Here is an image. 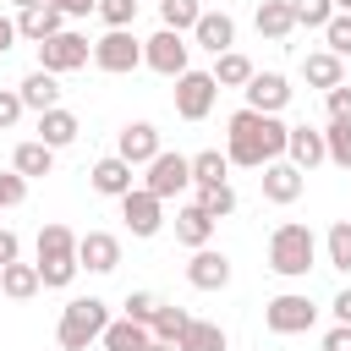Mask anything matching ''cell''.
Wrapping results in <instances>:
<instances>
[{
	"label": "cell",
	"instance_id": "6da1fadb",
	"mask_svg": "<svg viewBox=\"0 0 351 351\" xmlns=\"http://www.w3.org/2000/svg\"><path fill=\"white\" fill-rule=\"evenodd\" d=\"M285 137H291V126L280 115H263V110H247V104L225 121V154H230V165H247V170L285 159Z\"/></svg>",
	"mask_w": 351,
	"mask_h": 351
},
{
	"label": "cell",
	"instance_id": "7a4b0ae2",
	"mask_svg": "<svg viewBox=\"0 0 351 351\" xmlns=\"http://www.w3.org/2000/svg\"><path fill=\"white\" fill-rule=\"evenodd\" d=\"M313 263H318V236L307 225H296V219L274 225V236H269V269L280 280H307Z\"/></svg>",
	"mask_w": 351,
	"mask_h": 351
},
{
	"label": "cell",
	"instance_id": "3957f363",
	"mask_svg": "<svg viewBox=\"0 0 351 351\" xmlns=\"http://www.w3.org/2000/svg\"><path fill=\"white\" fill-rule=\"evenodd\" d=\"M104 329H110V307H104L99 296H71V302L60 307L55 340H60V351H88Z\"/></svg>",
	"mask_w": 351,
	"mask_h": 351
},
{
	"label": "cell",
	"instance_id": "277c9868",
	"mask_svg": "<svg viewBox=\"0 0 351 351\" xmlns=\"http://www.w3.org/2000/svg\"><path fill=\"white\" fill-rule=\"evenodd\" d=\"M77 236L66 230V225H44L38 230V280H44V291H66L71 280H77Z\"/></svg>",
	"mask_w": 351,
	"mask_h": 351
},
{
	"label": "cell",
	"instance_id": "5b68a950",
	"mask_svg": "<svg viewBox=\"0 0 351 351\" xmlns=\"http://www.w3.org/2000/svg\"><path fill=\"white\" fill-rule=\"evenodd\" d=\"M93 66L110 77H126L143 66V38L132 27H104V38H93Z\"/></svg>",
	"mask_w": 351,
	"mask_h": 351
},
{
	"label": "cell",
	"instance_id": "8992f818",
	"mask_svg": "<svg viewBox=\"0 0 351 351\" xmlns=\"http://www.w3.org/2000/svg\"><path fill=\"white\" fill-rule=\"evenodd\" d=\"M263 324H269V335H307V329L318 324V307H313L307 291H280V296L263 307Z\"/></svg>",
	"mask_w": 351,
	"mask_h": 351
},
{
	"label": "cell",
	"instance_id": "52a82bcc",
	"mask_svg": "<svg viewBox=\"0 0 351 351\" xmlns=\"http://www.w3.org/2000/svg\"><path fill=\"white\" fill-rule=\"evenodd\" d=\"M93 60V44H88V33H71V27H60L55 38H44L38 44V66L44 71H55V77H66V71H82Z\"/></svg>",
	"mask_w": 351,
	"mask_h": 351
},
{
	"label": "cell",
	"instance_id": "ba28073f",
	"mask_svg": "<svg viewBox=\"0 0 351 351\" xmlns=\"http://www.w3.org/2000/svg\"><path fill=\"white\" fill-rule=\"evenodd\" d=\"M143 170H148V176H143V186H148L154 197H165V203H170V197H181V192L192 186V159H186V154L159 148V154H154Z\"/></svg>",
	"mask_w": 351,
	"mask_h": 351
},
{
	"label": "cell",
	"instance_id": "9c48e42d",
	"mask_svg": "<svg viewBox=\"0 0 351 351\" xmlns=\"http://www.w3.org/2000/svg\"><path fill=\"white\" fill-rule=\"evenodd\" d=\"M143 66L159 71V77H181L192 66V44L176 33V27H159L154 38H143Z\"/></svg>",
	"mask_w": 351,
	"mask_h": 351
},
{
	"label": "cell",
	"instance_id": "30bf717a",
	"mask_svg": "<svg viewBox=\"0 0 351 351\" xmlns=\"http://www.w3.org/2000/svg\"><path fill=\"white\" fill-rule=\"evenodd\" d=\"M214 93H219V82H214V71H181L176 77V115L181 121H203L208 110H214Z\"/></svg>",
	"mask_w": 351,
	"mask_h": 351
},
{
	"label": "cell",
	"instance_id": "8fae6325",
	"mask_svg": "<svg viewBox=\"0 0 351 351\" xmlns=\"http://www.w3.org/2000/svg\"><path fill=\"white\" fill-rule=\"evenodd\" d=\"M121 219H126L132 236H159V225H165V197H154L148 186H132V192L121 197Z\"/></svg>",
	"mask_w": 351,
	"mask_h": 351
},
{
	"label": "cell",
	"instance_id": "7c38bea8",
	"mask_svg": "<svg viewBox=\"0 0 351 351\" xmlns=\"http://www.w3.org/2000/svg\"><path fill=\"white\" fill-rule=\"evenodd\" d=\"M77 263H82L88 274H115V269H121V236H110V230L77 236Z\"/></svg>",
	"mask_w": 351,
	"mask_h": 351
},
{
	"label": "cell",
	"instance_id": "4fadbf2b",
	"mask_svg": "<svg viewBox=\"0 0 351 351\" xmlns=\"http://www.w3.org/2000/svg\"><path fill=\"white\" fill-rule=\"evenodd\" d=\"M302 186H307V170H302V165H291V159H269V165H263V197H269V203L285 208V203L302 197Z\"/></svg>",
	"mask_w": 351,
	"mask_h": 351
},
{
	"label": "cell",
	"instance_id": "5bb4252c",
	"mask_svg": "<svg viewBox=\"0 0 351 351\" xmlns=\"http://www.w3.org/2000/svg\"><path fill=\"white\" fill-rule=\"evenodd\" d=\"M241 93H247V110H263V115H280L291 104V82L280 71H252V82Z\"/></svg>",
	"mask_w": 351,
	"mask_h": 351
},
{
	"label": "cell",
	"instance_id": "9a60e30c",
	"mask_svg": "<svg viewBox=\"0 0 351 351\" xmlns=\"http://www.w3.org/2000/svg\"><path fill=\"white\" fill-rule=\"evenodd\" d=\"M132 170H137L132 159H121V154H104V159L88 170V181H93V192H99V197H115V203H121V197L137 186V181H132Z\"/></svg>",
	"mask_w": 351,
	"mask_h": 351
},
{
	"label": "cell",
	"instance_id": "2e32d148",
	"mask_svg": "<svg viewBox=\"0 0 351 351\" xmlns=\"http://www.w3.org/2000/svg\"><path fill=\"white\" fill-rule=\"evenodd\" d=\"M186 285L192 291H225L230 285V258L214 252V247H197L192 263H186Z\"/></svg>",
	"mask_w": 351,
	"mask_h": 351
},
{
	"label": "cell",
	"instance_id": "e0dca14e",
	"mask_svg": "<svg viewBox=\"0 0 351 351\" xmlns=\"http://www.w3.org/2000/svg\"><path fill=\"white\" fill-rule=\"evenodd\" d=\"M159 148H165V143H159V126H154V121H126L121 137H115V154L132 159V165H148Z\"/></svg>",
	"mask_w": 351,
	"mask_h": 351
},
{
	"label": "cell",
	"instance_id": "ac0fdd59",
	"mask_svg": "<svg viewBox=\"0 0 351 351\" xmlns=\"http://www.w3.org/2000/svg\"><path fill=\"white\" fill-rule=\"evenodd\" d=\"M192 44H197V49H208V55L236 49V22H230V11H203V16H197V27H192Z\"/></svg>",
	"mask_w": 351,
	"mask_h": 351
},
{
	"label": "cell",
	"instance_id": "d6986e66",
	"mask_svg": "<svg viewBox=\"0 0 351 351\" xmlns=\"http://www.w3.org/2000/svg\"><path fill=\"white\" fill-rule=\"evenodd\" d=\"M60 27H66V16H60L49 0H38V5H22V11H16V33H22L27 44H44V38H55Z\"/></svg>",
	"mask_w": 351,
	"mask_h": 351
},
{
	"label": "cell",
	"instance_id": "ffe728a7",
	"mask_svg": "<svg viewBox=\"0 0 351 351\" xmlns=\"http://www.w3.org/2000/svg\"><path fill=\"white\" fill-rule=\"evenodd\" d=\"M214 225H219V219H214L203 203H186V208H176V241H181V247H192V252L214 241Z\"/></svg>",
	"mask_w": 351,
	"mask_h": 351
},
{
	"label": "cell",
	"instance_id": "44dd1931",
	"mask_svg": "<svg viewBox=\"0 0 351 351\" xmlns=\"http://www.w3.org/2000/svg\"><path fill=\"white\" fill-rule=\"evenodd\" d=\"M16 93H22V104H27L33 115H44V110H55V104H60V77L38 66V71H27V77L16 82Z\"/></svg>",
	"mask_w": 351,
	"mask_h": 351
},
{
	"label": "cell",
	"instance_id": "7402d4cb",
	"mask_svg": "<svg viewBox=\"0 0 351 351\" xmlns=\"http://www.w3.org/2000/svg\"><path fill=\"white\" fill-rule=\"evenodd\" d=\"M285 159H291V165H302V170H318V165L329 159L324 132H313V126H291V137H285Z\"/></svg>",
	"mask_w": 351,
	"mask_h": 351
},
{
	"label": "cell",
	"instance_id": "603a6c76",
	"mask_svg": "<svg viewBox=\"0 0 351 351\" xmlns=\"http://www.w3.org/2000/svg\"><path fill=\"white\" fill-rule=\"evenodd\" d=\"M99 346L104 351H148L154 346V329L137 324V318H110V329L99 335Z\"/></svg>",
	"mask_w": 351,
	"mask_h": 351
},
{
	"label": "cell",
	"instance_id": "cb8c5ba5",
	"mask_svg": "<svg viewBox=\"0 0 351 351\" xmlns=\"http://www.w3.org/2000/svg\"><path fill=\"white\" fill-rule=\"evenodd\" d=\"M302 77L313 82V88H340L346 82V60L335 55V49H313V55H302Z\"/></svg>",
	"mask_w": 351,
	"mask_h": 351
},
{
	"label": "cell",
	"instance_id": "d4e9b609",
	"mask_svg": "<svg viewBox=\"0 0 351 351\" xmlns=\"http://www.w3.org/2000/svg\"><path fill=\"white\" fill-rule=\"evenodd\" d=\"M77 132H82V121H77L66 104H55V110H44V115H38V143H49V148H71V143H77Z\"/></svg>",
	"mask_w": 351,
	"mask_h": 351
},
{
	"label": "cell",
	"instance_id": "484cf974",
	"mask_svg": "<svg viewBox=\"0 0 351 351\" xmlns=\"http://www.w3.org/2000/svg\"><path fill=\"white\" fill-rule=\"evenodd\" d=\"M44 291V280H38V263H5L0 269V296H11V302H33Z\"/></svg>",
	"mask_w": 351,
	"mask_h": 351
},
{
	"label": "cell",
	"instance_id": "4316f807",
	"mask_svg": "<svg viewBox=\"0 0 351 351\" xmlns=\"http://www.w3.org/2000/svg\"><path fill=\"white\" fill-rule=\"evenodd\" d=\"M252 22H258V33H263V38H291L296 11H291V0H258Z\"/></svg>",
	"mask_w": 351,
	"mask_h": 351
},
{
	"label": "cell",
	"instance_id": "83f0119b",
	"mask_svg": "<svg viewBox=\"0 0 351 351\" xmlns=\"http://www.w3.org/2000/svg\"><path fill=\"white\" fill-rule=\"evenodd\" d=\"M11 170H16V176H27V181H33V176H49V170H55V148H49V143H38V137H27V143H16Z\"/></svg>",
	"mask_w": 351,
	"mask_h": 351
},
{
	"label": "cell",
	"instance_id": "f1b7e54d",
	"mask_svg": "<svg viewBox=\"0 0 351 351\" xmlns=\"http://www.w3.org/2000/svg\"><path fill=\"white\" fill-rule=\"evenodd\" d=\"M252 71H258V66H252L241 49L214 55V82H219V88H247V82H252Z\"/></svg>",
	"mask_w": 351,
	"mask_h": 351
},
{
	"label": "cell",
	"instance_id": "f546056e",
	"mask_svg": "<svg viewBox=\"0 0 351 351\" xmlns=\"http://www.w3.org/2000/svg\"><path fill=\"white\" fill-rule=\"evenodd\" d=\"M225 176H230V154H219V148L192 154V186H219Z\"/></svg>",
	"mask_w": 351,
	"mask_h": 351
},
{
	"label": "cell",
	"instance_id": "4dcf8cb0",
	"mask_svg": "<svg viewBox=\"0 0 351 351\" xmlns=\"http://www.w3.org/2000/svg\"><path fill=\"white\" fill-rule=\"evenodd\" d=\"M230 340H225V329L219 324H208V318H192L186 324V335H181V351H225Z\"/></svg>",
	"mask_w": 351,
	"mask_h": 351
},
{
	"label": "cell",
	"instance_id": "1f68e13d",
	"mask_svg": "<svg viewBox=\"0 0 351 351\" xmlns=\"http://www.w3.org/2000/svg\"><path fill=\"white\" fill-rule=\"evenodd\" d=\"M186 324H192V313H186V307H170V302H165V307L154 313V324H148V329H154V340H170V346H181Z\"/></svg>",
	"mask_w": 351,
	"mask_h": 351
},
{
	"label": "cell",
	"instance_id": "d6a6232c",
	"mask_svg": "<svg viewBox=\"0 0 351 351\" xmlns=\"http://www.w3.org/2000/svg\"><path fill=\"white\" fill-rule=\"evenodd\" d=\"M197 16H203V5H197V0H159V22H165V27H176V33H192V27H197Z\"/></svg>",
	"mask_w": 351,
	"mask_h": 351
},
{
	"label": "cell",
	"instance_id": "836d02e7",
	"mask_svg": "<svg viewBox=\"0 0 351 351\" xmlns=\"http://www.w3.org/2000/svg\"><path fill=\"white\" fill-rule=\"evenodd\" d=\"M324 252H329V263H335L340 274H351V219H335V225H329Z\"/></svg>",
	"mask_w": 351,
	"mask_h": 351
},
{
	"label": "cell",
	"instance_id": "e575fe53",
	"mask_svg": "<svg viewBox=\"0 0 351 351\" xmlns=\"http://www.w3.org/2000/svg\"><path fill=\"white\" fill-rule=\"evenodd\" d=\"M324 148H329V165L351 170V121H329L324 126Z\"/></svg>",
	"mask_w": 351,
	"mask_h": 351
},
{
	"label": "cell",
	"instance_id": "d590c367",
	"mask_svg": "<svg viewBox=\"0 0 351 351\" xmlns=\"http://www.w3.org/2000/svg\"><path fill=\"white\" fill-rule=\"evenodd\" d=\"M291 11H296V27H329V16H335V0H291Z\"/></svg>",
	"mask_w": 351,
	"mask_h": 351
},
{
	"label": "cell",
	"instance_id": "8d00e7d4",
	"mask_svg": "<svg viewBox=\"0 0 351 351\" xmlns=\"http://www.w3.org/2000/svg\"><path fill=\"white\" fill-rule=\"evenodd\" d=\"M197 203L214 214V219H225V214H236V192H230V181H219V186H197Z\"/></svg>",
	"mask_w": 351,
	"mask_h": 351
},
{
	"label": "cell",
	"instance_id": "74e56055",
	"mask_svg": "<svg viewBox=\"0 0 351 351\" xmlns=\"http://www.w3.org/2000/svg\"><path fill=\"white\" fill-rule=\"evenodd\" d=\"M324 44H329L340 60L351 55V11H335V16H329V27H324Z\"/></svg>",
	"mask_w": 351,
	"mask_h": 351
},
{
	"label": "cell",
	"instance_id": "f35d334b",
	"mask_svg": "<svg viewBox=\"0 0 351 351\" xmlns=\"http://www.w3.org/2000/svg\"><path fill=\"white\" fill-rule=\"evenodd\" d=\"M99 16H104V27H132L137 22V0H99Z\"/></svg>",
	"mask_w": 351,
	"mask_h": 351
},
{
	"label": "cell",
	"instance_id": "ab89813d",
	"mask_svg": "<svg viewBox=\"0 0 351 351\" xmlns=\"http://www.w3.org/2000/svg\"><path fill=\"white\" fill-rule=\"evenodd\" d=\"M159 307H165V302H159L154 291H132V296H126V318H137V324H154Z\"/></svg>",
	"mask_w": 351,
	"mask_h": 351
},
{
	"label": "cell",
	"instance_id": "60d3db41",
	"mask_svg": "<svg viewBox=\"0 0 351 351\" xmlns=\"http://www.w3.org/2000/svg\"><path fill=\"white\" fill-rule=\"evenodd\" d=\"M27 197V176H16V170H5L0 176V208H16Z\"/></svg>",
	"mask_w": 351,
	"mask_h": 351
},
{
	"label": "cell",
	"instance_id": "b9f144b4",
	"mask_svg": "<svg viewBox=\"0 0 351 351\" xmlns=\"http://www.w3.org/2000/svg\"><path fill=\"white\" fill-rule=\"evenodd\" d=\"M22 110H27V104H22V93H16V88H0V132H5V126H16V121H22Z\"/></svg>",
	"mask_w": 351,
	"mask_h": 351
},
{
	"label": "cell",
	"instance_id": "7bdbcfd3",
	"mask_svg": "<svg viewBox=\"0 0 351 351\" xmlns=\"http://www.w3.org/2000/svg\"><path fill=\"white\" fill-rule=\"evenodd\" d=\"M324 99H329V121H351V88H346V82L329 88Z\"/></svg>",
	"mask_w": 351,
	"mask_h": 351
},
{
	"label": "cell",
	"instance_id": "ee69618b",
	"mask_svg": "<svg viewBox=\"0 0 351 351\" xmlns=\"http://www.w3.org/2000/svg\"><path fill=\"white\" fill-rule=\"evenodd\" d=\"M324 351H351V324H335L324 335Z\"/></svg>",
	"mask_w": 351,
	"mask_h": 351
},
{
	"label": "cell",
	"instance_id": "f6af8a7d",
	"mask_svg": "<svg viewBox=\"0 0 351 351\" xmlns=\"http://www.w3.org/2000/svg\"><path fill=\"white\" fill-rule=\"evenodd\" d=\"M60 16H88V11H99V0H49Z\"/></svg>",
	"mask_w": 351,
	"mask_h": 351
},
{
	"label": "cell",
	"instance_id": "bcb514c9",
	"mask_svg": "<svg viewBox=\"0 0 351 351\" xmlns=\"http://www.w3.org/2000/svg\"><path fill=\"white\" fill-rule=\"evenodd\" d=\"M16 252H22L16 230H0V269H5V263H16Z\"/></svg>",
	"mask_w": 351,
	"mask_h": 351
},
{
	"label": "cell",
	"instance_id": "7dc6e473",
	"mask_svg": "<svg viewBox=\"0 0 351 351\" xmlns=\"http://www.w3.org/2000/svg\"><path fill=\"white\" fill-rule=\"evenodd\" d=\"M329 307H335V324H351V285H346V291H335V302H329Z\"/></svg>",
	"mask_w": 351,
	"mask_h": 351
},
{
	"label": "cell",
	"instance_id": "c3c4849f",
	"mask_svg": "<svg viewBox=\"0 0 351 351\" xmlns=\"http://www.w3.org/2000/svg\"><path fill=\"white\" fill-rule=\"evenodd\" d=\"M16 38H22V33H16V16H0V55H5Z\"/></svg>",
	"mask_w": 351,
	"mask_h": 351
},
{
	"label": "cell",
	"instance_id": "681fc988",
	"mask_svg": "<svg viewBox=\"0 0 351 351\" xmlns=\"http://www.w3.org/2000/svg\"><path fill=\"white\" fill-rule=\"evenodd\" d=\"M148 351H181V346H170V340H154V346H148Z\"/></svg>",
	"mask_w": 351,
	"mask_h": 351
},
{
	"label": "cell",
	"instance_id": "f907efd6",
	"mask_svg": "<svg viewBox=\"0 0 351 351\" xmlns=\"http://www.w3.org/2000/svg\"><path fill=\"white\" fill-rule=\"evenodd\" d=\"M5 5H16V11H22V5H38V0H5Z\"/></svg>",
	"mask_w": 351,
	"mask_h": 351
},
{
	"label": "cell",
	"instance_id": "816d5d0a",
	"mask_svg": "<svg viewBox=\"0 0 351 351\" xmlns=\"http://www.w3.org/2000/svg\"><path fill=\"white\" fill-rule=\"evenodd\" d=\"M335 11H351V0H335Z\"/></svg>",
	"mask_w": 351,
	"mask_h": 351
}]
</instances>
